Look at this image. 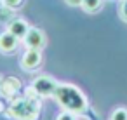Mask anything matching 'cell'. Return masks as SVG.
Returning a JSON list of instances; mask_svg holds the SVG:
<instances>
[{
  "instance_id": "6da1fadb",
  "label": "cell",
  "mask_w": 127,
  "mask_h": 120,
  "mask_svg": "<svg viewBox=\"0 0 127 120\" xmlns=\"http://www.w3.org/2000/svg\"><path fill=\"white\" fill-rule=\"evenodd\" d=\"M56 99L61 106H64L68 111H84L85 110V97L80 94V90L73 85H59L54 90Z\"/></svg>"
},
{
  "instance_id": "7a4b0ae2",
  "label": "cell",
  "mask_w": 127,
  "mask_h": 120,
  "mask_svg": "<svg viewBox=\"0 0 127 120\" xmlns=\"http://www.w3.org/2000/svg\"><path fill=\"white\" fill-rule=\"evenodd\" d=\"M25 37H26V38H25L26 44H28L32 49H40V47H44V44H45V35H44V31H40V30H37V28H30Z\"/></svg>"
},
{
  "instance_id": "3957f363",
  "label": "cell",
  "mask_w": 127,
  "mask_h": 120,
  "mask_svg": "<svg viewBox=\"0 0 127 120\" xmlns=\"http://www.w3.org/2000/svg\"><path fill=\"white\" fill-rule=\"evenodd\" d=\"M16 45H18V37L12 35L11 31H5V33L0 35V51L2 52L9 54L11 51L16 49Z\"/></svg>"
},
{
  "instance_id": "277c9868",
  "label": "cell",
  "mask_w": 127,
  "mask_h": 120,
  "mask_svg": "<svg viewBox=\"0 0 127 120\" xmlns=\"http://www.w3.org/2000/svg\"><path fill=\"white\" fill-rule=\"evenodd\" d=\"M37 90L44 96H49L56 90V84L51 82V78H37V84H35Z\"/></svg>"
},
{
  "instance_id": "5b68a950",
  "label": "cell",
  "mask_w": 127,
  "mask_h": 120,
  "mask_svg": "<svg viewBox=\"0 0 127 120\" xmlns=\"http://www.w3.org/2000/svg\"><path fill=\"white\" fill-rule=\"evenodd\" d=\"M40 63V54L33 49V51H28L23 58V68H28V70H33L37 68V64Z\"/></svg>"
},
{
  "instance_id": "8992f818",
  "label": "cell",
  "mask_w": 127,
  "mask_h": 120,
  "mask_svg": "<svg viewBox=\"0 0 127 120\" xmlns=\"http://www.w3.org/2000/svg\"><path fill=\"white\" fill-rule=\"evenodd\" d=\"M28 30H30V28H28V25H26L25 21H14V23H11V26H9V31H11L12 35H16L18 38H19V37H25Z\"/></svg>"
},
{
  "instance_id": "52a82bcc",
  "label": "cell",
  "mask_w": 127,
  "mask_h": 120,
  "mask_svg": "<svg viewBox=\"0 0 127 120\" xmlns=\"http://www.w3.org/2000/svg\"><path fill=\"white\" fill-rule=\"evenodd\" d=\"M111 120H127V110H125V108L115 110L113 115H111Z\"/></svg>"
},
{
  "instance_id": "ba28073f",
  "label": "cell",
  "mask_w": 127,
  "mask_h": 120,
  "mask_svg": "<svg viewBox=\"0 0 127 120\" xmlns=\"http://www.w3.org/2000/svg\"><path fill=\"white\" fill-rule=\"evenodd\" d=\"M58 120H73V117H71L70 113H61V115L58 117Z\"/></svg>"
}]
</instances>
